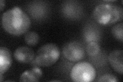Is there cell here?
I'll use <instances>...</instances> for the list:
<instances>
[{
	"instance_id": "obj_1",
	"label": "cell",
	"mask_w": 123,
	"mask_h": 82,
	"mask_svg": "<svg viewBox=\"0 0 123 82\" xmlns=\"http://www.w3.org/2000/svg\"><path fill=\"white\" fill-rule=\"evenodd\" d=\"M2 25L7 32L15 36L26 33L31 26L30 18L20 7L14 6L2 15Z\"/></svg>"
},
{
	"instance_id": "obj_2",
	"label": "cell",
	"mask_w": 123,
	"mask_h": 82,
	"mask_svg": "<svg viewBox=\"0 0 123 82\" xmlns=\"http://www.w3.org/2000/svg\"><path fill=\"white\" fill-rule=\"evenodd\" d=\"M92 16L99 24L110 25L122 20L123 10L120 6L107 3H103L94 7Z\"/></svg>"
},
{
	"instance_id": "obj_3",
	"label": "cell",
	"mask_w": 123,
	"mask_h": 82,
	"mask_svg": "<svg viewBox=\"0 0 123 82\" xmlns=\"http://www.w3.org/2000/svg\"><path fill=\"white\" fill-rule=\"evenodd\" d=\"M60 54L61 51L58 46L53 43H47L38 49L35 61L37 64L41 67H50L58 61Z\"/></svg>"
},
{
	"instance_id": "obj_4",
	"label": "cell",
	"mask_w": 123,
	"mask_h": 82,
	"mask_svg": "<svg viewBox=\"0 0 123 82\" xmlns=\"http://www.w3.org/2000/svg\"><path fill=\"white\" fill-rule=\"evenodd\" d=\"M96 70L91 64L88 62H80L75 64L70 71V77L75 82H90L96 77Z\"/></svg>"
},
{
	"instance_id": "obj_5",
	"label": "cell",
	"mask_w": 123,
	"mask_h": 82,
	"mask_svg": "<svg viewBox=\"0 0 123 82\" xmlns=\"http://www.w3.org/2000/svg\"><path fill=\"white\" fill-rule=\"evenodd\" d=\"M64 57L70 62H79L85 56V50L83 45L77 41L66 43L63 47Z\"/></svg>"
},
{
	"instance_id": "obj_6",
	"label": "cell",
	"mask_w": 123,
	"mask_h": 82,
	"mask_svg": "<svg viewBox=\"0 0 123 82\" xmlns=\"http://www.w3.org/2000/svg\"><path fill=\"white\" fill-rule=\"evenodd\" d=\"M15 60L19 63L28 64L35 57L33 50L26 46H21L15 50L13 53Z\"/></svg>"
},
{
	"instance_id": "obj_7",
	"label": "cell",
	"mask_w": 123,
	"mask_h": 82,
	"mask_svg": "<svg viewBox=\"0 0 123 82\" xmlns=\"http://www.w3.org/2000/svg\"><path fill=\"white\" fill-rule=\"evenodd\" d=\"M108 61L114 71L123 75V51L122 50H114L108 56Z\"/></svg>"
},
{
	"instance_id": "obj_8",
	"label": "cell",
	"mask_w": 123,
	"mask_h": 82,
	"mask_svg": "<svg viewBox=\"0 0 123 82\" xmlns=\"http://www.w3.org/2000/svg\"><path fill=\"white\" fill-rule=\"evenodd\" d=\"M12 64V58L10 50L5 47H0V73L7 72Z\"/></svg>"
},
{
	"instance_id": "obj_9",
	"label": "cell",
	"mask_w": 123,
	"mask_h": 82,
	"mask_svg": "<svg viewBox=\"0 0 123 82\" xmlns=\"http://www.w3.org/2000/svg\"><path fill=\"white\" fill-rule=\"evenodd\" d=\"M43 75L42 70L35 67L27 70L23 72L20 78V81L25 82H37L39 81Z\"/></svg>"
},
{
	"instance_id": "obj_10",
	"label": "cell",
	"mask_w": 123,
	"mask_h": 82,
	"mask_svg": "<svg viewBox=\"0 0 123 82\" xmlns=\"http://www.w3.org/2000/svg\"><path fill=\"white\" fill-rule=\"evenodd\" d=\"M24 39L26 43L28 45L34 46L38 44L40 37L37 32H29L26 33Z\"/></svg>"
},
{
	"instance_id": "obj_11",
	"label": "cell",
	"mask_w": 123,
	"mask_h": 82,
	"mask_svg": "<svg viewBox=\"0 0 123 82\" xmlns=\"http://www.w3.org/2000/svg\"><path fill=\"white\" fill-rule=\"evenodd\" d=\"M123 24L120 23L119 24L115 25L111 29V33L112 36L117 40L123 42Z\"/></svg>"
},
{
	"instance_id": "obj_12",
	"label": "cell",
	"mask_w": 123,
	"mask_h": 82,
	"mask_svg": "<svg viewBox=\"0 0 123 82\" xmlns=\"http://www.w3.org/2000/svg\"><path fill=\"white\" fill-rule=\"evenodd\" d=\"M100 51V46L97 42H90L86 47V52L90 56L98 55Z\"/></svg>"
},
{
	"instance_id": "obj_13",
	"label": "cell",
	"mask_w": 123,
	"mask_h": 82,
	"mask_svg": "<svg viewBox=\"0 0 123 82\" xmlns=\"http://www.w3.org/2000/svg\"><path fill=\"white\" fill-rule=\"evenodd\" d=\"M98 81L100 82H117L118 80L115 76L110 74H106L100 76Z\"/></svg>"
},
{
	"instance_id": "obj_14",
	"label": "cell",
	"mask_w": 123,
	"mask_h": 82,
	"mask_svg": "<svg viewBox=\"0 0 123 82\" xmlns=\"http://www.w3.org/2000/svg\"><path fill=\"white\" fill-rule=\"evenodd\" d=\"M5 1H4V0H1L0 1V10L2 11L4 9V7H5Z\"/></svg>"
},
{
	"instance_id": "obj_15",
	"label": "cell",
	"mask_w": 123,
	"mask_h": 82,
	"mask_svg": "<svg viewBox=\"0 0 123 82\" xmlns=\"http://www.w3.org/2000/svg\"><path fill=\"white\" fill-rule=\"evenodd\" d=\"M3 74L0 73V82H2L3 81Z\"/></svg>"
}]
</instances>
